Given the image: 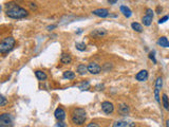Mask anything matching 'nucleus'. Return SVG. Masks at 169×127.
Here are the masks:
<instances>
[{
  "label": "nucleus",
  "mask_w": 169,
  "mask_h": 127,
  "mask_svg": "<svg viewBox=\"0 0 169 127\" xmlns=\"http://www.w3.org/2000/svg\"><path fill=\"white\" fill-rule=\"evenodd\" d=\"M60 61L64 64V65H69V64H71V61H72V57H71V55L68 54V53H62L60 57Z\"/></svg>",
  "instance_id": "13"
},
{
  "label": "nucleus",
  "mask_w": 169,
  "mask_h": 127,
  "mask_svg": "<svg viewBox=\"0 0 169 127\" xmlns=\"http://www.w3.org/2000/svg\"><path fill=\"white\" fill-rule=\"evenodd\" d=\"M108 2L110 3V4H114V3L117 2V0H108Z\"/></svg>",
  "instance_id": "35"
},
{
  "label": "nucleus",
  "mask_w": 169,
  "mask_h": 127,
  "mask_svg": "<svg viewBox=\"0 0 169 127\" xmlns=\"http://www.w3.org/2000/svg\"><path fill=\"white\" fill-rule=\"evenodd\" d=\"M77 72L78 74L85 75L87 72H88V66H86L85 64H79L77 66Z\"/></svg>",
  "instance_id": "16"
},
{
  "label": "nucleus",
  "mask_w": 169,
  "mask_h": 127,
  "mask_svg": "<svg viewBox=\"0 0 169 127\" xmlns=\"http://www.w3.org/2000/svg\"><path fill=\"white\" fill-rule=\"evenodd\" d=\"M162 104H163L165 110L169 111V97L166 93H164L163 95H162Z\"/></svg>",
  "instance_id": "17"
},
{
  "label": "nucleus",
  "mask_w": 169,
  "mask_h": 127,
  "mask_svg": "<svg viewBox=\"0 0 169 127\" xmlns=\"http://www.w3.org/2000/svg\"><path fill=\"white\" fill-rule=\"evenodd\" d=\"M100 71H102V67L98 65V64L94 63V61H91V63H89L88 65V72H90L91 74H98V73H100Z\"/></svg>",
  "instance_id": "5"
},
{
  "label": "nucleus",
  "mask_w": 169,
  "mask_h": 127,
  "mask_svg": "<svg viewBox=\"0 0 169 127\" xmlns=\"http://www.w3.org/2000/svg\"><path fill=\"white\" fill-rule=\"evenodd\" d=\"M102 110L104 111L107 114H110V113L113 112L114 110V105L111 102H108V101H105V102L102 103Z\"/></svg>",
  "instance_id": "6"
},
{
  "label": "nucleus",
  "mask_w": 169,
  "mask_h": 127,
  "mask_svg": "<svg viewBox=\"0 0 169 127\" xmlns=\"http://www.w3.org/2000/svg\"><path fill=\"white\" fill-rule=\"evenodd\" d=\"M4 12L8 17L13 19H21L29 15V12L25 8H21L15 2H8L4 6Z\"/></svg>",
  "instance_id": "1"
},
{
  "label": "nucleus",
  "mask_w": 169,
  "mask_h": 127,
  "mask_svg": "<svg viewBox=\"0 0 169 127\" xmlns=\"http://www.w3.org/2000/svg\"><path fill=\"white\" fill-rule=\"evenodd\" d=\"M15 42H15L14 37H12V36L6 37V38L1 42V44H0V53H1V54H6V53H8L10 51H12L15 46Z\"/></svg>",
  "instance_id": "3"
},
{
  "label": "nucleus",
  "mask_w": 169,
  "mask_h": 127,
  "mask_svg": "<svg viewBox=\"0 0 169 127\" xmlns=\"http://www.w3.org/2000/svg\"><path fill=\"white\" fill-rule=\"evenodd\" d=\"M90 35L94 38H102V37L107 35V31L105 29H95L90 33Z\"/></svg>",
  "instance_id": "7"
},
{
  "label": "nucleus",
  "mask_w": 169,
  "mask_h": 127,
  "mask_svg": "<svg viewBox=\"0 0 169 127\" xmlns=\"http://www.w3.org/2000/svg\"><path fill=\"white\" fill-rule=\"evenodd\" d=\"M166 127H169V119L166 121Z\"/></svg>",
  "instance_id": "37"
},
{
  "label": "nucleus",
  "mask_w": 169,
  "mask_h": 127,
  "mask_svg": "<svg viewBox=\"0 0 169 127\" xmlns=\"http://www.w3.org/2000/svg\"><path fill=\"white\" fill-rule=\"evenodd\" d=\"M158 44L163 48H169V40L165 36H162L158 39Z\"/></svg>",
  "instance_id": "14"
},
{
  "label": "nucleus",
  "mask_w": 169,
  "mask_h": 127,
  "mask_svg": "<svg viewBox=\"0 0 169 127\" xmlns=\"http://www.w3.org/2000/svg\"><path fill=\"white\" fill-rule=\"evenodd\" d=\"M109 65H110V63H106L105 64V66H104V70H105V71H109V70L112 68V66L109 67Z\"/></svg>",
  "instance_id": "30"
},
{
  "label": "nucleus",
  "mask_w": 169,
  "mask_h": 127,
  "mask_svg": "<svg viewBox=\"0 0 169 127\" xmlns=\"http://www.w3.org/2000/svg\"><path fill=\"white\" fill-rule=\"evenodd\" d=\"M156 12H158V14H160V12H162V8H160V6H158V10H156Z\"/></svg>",
  "instance_id": "36"
},
{
  "label": "nucleus",
  "mask_w": 169,
  "mask_h": 127,
  "mask_svg": "<svg viewBox=\"0 0 169 127\" xmlns=\"http://www.w3.org/2000/svg\"><path fill=\"white\" fill-rule=\"evenodd\" d=\"M62 78H66V80H74L75 78V73L73 71H65L64 74H62Z\"/></svg>",
  "instance_id": "20"
},
{
  "label": "nucleus",
  "mask_w": 169,
  "mask_h": 127,
  "mask_svg": "<svg viewBox=\"0 0 169 127\" xmlns=\"http://www.w3.org/2000/svg\"><path fill=\"white\" fill-rule=\"evenodd\" d=\"M89 86H90V83H89L88 80H86V82H83V83L79 85V89H81V90H87V89L89 88Z\"/></svg>",
  "instance_id": "24"
},
{
  "label": "nucleus",
  "mask_w": 169,
  "mask_h": 127,
  "mask_svg": "<svg viewBox=\"0 0 169 127\" xmlns=\"http://www.w3.org/2000/svg\"><path fill=\"white\" fill-rule=\"evenodd\" d=\"M119 10H121V12L123 13V15L125 17H127V18H129V17H131V15H132V12H131V10L128 6H122L121 8H119Z\"/></svg>",
  "instance_id": "15"
},
{
  "label": "nucleus",
  "mask_w": 169,
  "mask_h": 127,
  "mask_svg": "<svg viewBox=\"0 0 169 127\" xmlns=\"http://www.w3.org/2000/svg\"><path fill=\"white\" fill-rule=\"evenodd\" d=\"M162 87H163V78H162L161 76H158V78H156V80H155V88L161 89Z\"/></svg>",
  "instance_id": "23"
},
{
  "label": "nucleus",
  "mask_w": 169,
  "mask_h": 127,
  "mask_svg": "<svg viewBox=\"0 0 169 127\" xmlns=\"http://www.w3.org/2000/svg\"><path fill=\"white\" fill-rule=\"evenodd\" d=\"M152 16H149V15H145L143 18H142V21H143V25H146V27H149L151 23H152Z\"/></svg>",
  "instance_id": "18"
},
{
  "label": "nucleus",
  "mask_w": 169,
  "mask_h": 127,
  "mask_svg": "<svg viewBox=\"0 0 169 127\" xmlns=\"http://www.w3.org/2000/svg\"><path fill=\"white\" fill-rule=\"evenodd\" d=\"M6 104H8V99H6V97L1 95V97H0V106L3 107V106H6Z\"/></svg>",
  "instance_id": "26"
},
{
  "label": "nucleus",
  "mask_w": 169,
  "mask_h": 127,
  "mask_svg": "<svg viewBox=\"0 0 169 127\" xmlns=\"http://www.w3.org/2000/svg\"><path fill=\"white\" fill-rule=\"evenodd\" d=\"M54 116L57 119V121H64L66 119V111H65L64 108L58 107L56 108L55 112H54Z\"/></svg>",
  "instance_id": "8"
},
{
  "label": "nucleus",
  "mask_w": 169,
  "mask_h": 127,
  "mask_svg": "<svg viewBox=\"0 0 169 127\" xmlns=\"http://www.w3.org/2000/svg\"><path fill=\"white\" fill-rule=\"evenodd\" d=\"M56 28V25H49V27H48V30L49 31H51V30H53V29H55Z\"/></svg>",
  "instance_id": "33"
},
{
  "label": "nucleus",
  "mask_w": 169,
  "mask_h": 127,
  "mask_svg": "<svg viewBox=\"0 0 169 127\" xmlns=\"http://www.w3.org/2000/svg\"><path fill=\"white\" fill-rule=\"evenodd\" d=\"M168 19H169V15H166V16L162 17L161 19L158 20V23H160V25H161V23H164V22H166Z\"/></svg>",
  "instance_id": "28"
},
{
  "label": "nucleus",
  "mask_w": 169,
  "mask_h": 127,
  "mask_svg": "<svg viewBox=\"0 0 169 127\" xmlns=\"http://www.w3.org/2000/svg\"><path fill=\"white\" fill-rule=\"evenodd\" d=\"M149 58H150V59H151V61H152L154 64H156V59H155V57H154V52H150V53H149Z\"/></svg>",
  "instance_id": "29"
},
{
  "label": "nucleus",
  "mask_w": 169,
  "mask_h": 127,
  "mask_svg": "<svg viewBox=\"0 0 169 127\" xmlns=\"http://www.w3.org/2000/svg\"><path fill=\"white\" fill-rule=\"evenodd\" d=\"M131 28L135 31V32H137V33L143 32V27H142V25L137 23V22H132V23H131Z\"/></svg>",
  "instance_id": "21"
},
{
  "label": "nucleus",
  "mask_w": 169,
  "mask_h": 127,
  "mask_svg": "<svg viewBox=\"0 0 169 127\" xmlns=\"http://www.w3.org/2000/svg\"><path fill=\"white\" fill-rule=\"evenodd\" d=\"M146 15H149V16L153 17V11L151 8H147V10H146Z\"/></svg>",
  "instance_id": "31"
},
{
  "label": "nucleus",
  "mask_w": 169,
  "mask_h": 127,
  "mask_svg": "<svg viewBox=\"0 0 169 127\" xmlns=\"http://www.w3.org/2000/svg\"><path fill=\"white\" fill-rule=\"evenodd\" d=\"M148 78V71L147 70H141V71L135 75V80L139 82H145Z\"/></svg>",
  "instance_id": "11"
},
{
  "label": "nucleus",
  "mask_w": 169,
  "mask_h": 127,
  "mask_svg": "<svg viewBox=\"0 0 169 127\" xmlns=\"http://www.w3.org/2000/svg\"><path fill=\"white\" fill-rule=\"evenodd\" d=\"M87 127H100V125L96 124V123H93V122H92V123H89L88 126H87Z\"/></svg>",
  "instance_id": "32"
},
{
  "label": "nucleus",
  "mask_w": 169,
  "mask_h": 127,
  "mask_svg": "<svg viewBox=\"0 0 169 127\" xmlns=\"http://www.w3.org/2000/svg\"><path fill=\"white\" fill-rule=\"evenodd\" d=\"M135 123L127 121H115L113 123V127H135Z\"/></svg>",
  "instance_id": "10"
},
{
  "label": "nucleus",
  "mask_w": 169,
  "mask_h": 127,
  "mask_svg": "<svg viewBox=\"0 0 169 127\" xmlns=\"http://www.w3.org/2000/svg\"><path fill=\"white\" fill-rule=\"evenodd\" d=\"M75 47H76V49H77L78 51H85V50L87 49V46L85 42H76V44H75Z\"/></svg>",
  "instance_id": "22"
},
{
  "label": "nucleus",
  "mask_w": 169,
  "mask_h": 127,
  "mask_svg": "<svg viewBox=\"0 0 169 127\" xmlns=\"http://www.w3.org/2000/svg\"><path fill=\"white\" fill-rule=\"evenodd\" d=\"M0 127H13V121L10 113H2L0 116Z\"/></svg>",
  "instance_id": "4"
},
{
  "label": "nucleus",
  "mask_w": 169,
  "mask_h": 127,
  "mask_svg": "<svg viewBox=\"0 0 169 127\" xmlns=\"http://www.w3.org/2000/svg\"><path fill=\"white\" fill-rule=\"evenodd\" d=\"M30 6L32 10H36V6H35V3H30Z\"/></svg>",
  "instance_id": "34"
},
{
  "label": "nucleus",
  "mask_w": 169,
  "mask_h": 127,
  "mask_svg": "<svg viewBox=\"0 0 169 127\" xmlns=\"http://www.w3.org/2000/svg\"><path fill=\"white\" fill-rule=\"evenodd\" d=\"M130 111V108L127 104H119V113L122 116H127Z\"/></svg>",
  "instance_id": "12"
},
{
  "label": "nucleus",
  "mask_w": 169,
  "mask_h": 127,
  "mask_svg": "<svg viewBox=\"0 0 169 127\" xmlns=\"http://www.w3.org/2000/svg\"><path fill=\"white\" fill-rule=\"evenodd\" d=\"M93 15L97 17H102V18H106V17L109 16V11L107 8H96L94 11L92 12Z\"/></svg>",
  "instance_id": "9"
},
{
  "label": "nucleus",
  "mask_w": 169,
  "mask_h": 127,
  "mask_svg": "<svg viewBox=\"0 0 169 127\" xmlns=\"http://www.w3.org/2000/svg\"><path fill=\"white\" fill-rule=\"evenodd\" d=\"M87 119V112L83 108H75L71 114V121L75 125H83Z\"/></svg>",
  "instance_id": "2"
},
{
  "label": "nucleus",
  "mask_w": 169,
  "mask_h": 127,
  "mask_svg": "<svg viewBox=\"0 0 169 127\" xmlns=\"http://www.w3.org/2000/svg\"><path fill=\"white\" fill-rule=\"evenodd\" d=\"M160 89L158 88H154V97H155V101L158 103H161V99H160Z\"/></svg>",
  "instance_id": "25"
},
{
  "label": "nucleus",
  "mask_w": 169,
  "mask_h": 127,
  "mask_svg": "<svg viewBox=\"0 0 169 127\" xmlns=\"http://www.w3.org/2000/svg\"><path fill=\"white\" fill-rule=\"evenodd\" d=\"M55 127H68V125L64 121H58V123H56Z\"/></svg>",
  "instance_id": "27"
},
{
  "label": "nucleus",
  "mask_w": 169,
  "mask_h": 127,
  "mask_svg": "<svg viewBox=\"0 0 169 127\" xmlns=\"http://www.w3.org/2000/svg\"><path fill=\"white\" fill-rule=\"evenodd\" d=\"M35 75H36V78H38L39 80H46L48 78L46 72L41 71V70H36V71H35Z\"/></svg>",
  "instance_id": "19"
}]
</instances>
